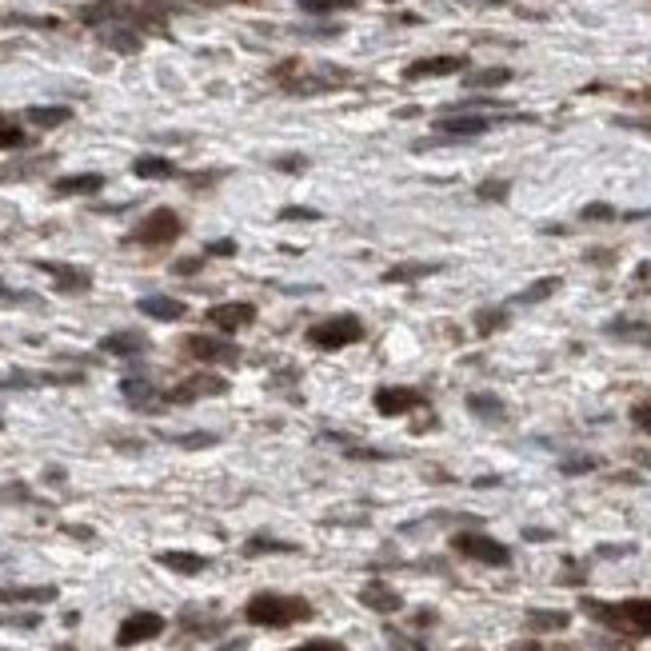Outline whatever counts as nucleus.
I'll return each mask as SVG.
<instances>
[{
    "label": "nucleus",
    "instance_id": "f257e3e1",
    "mask_svg": "<svg viewBox=\"0 0 651 651\" xmlns=\"http://www.w3.org/2000/svg\"><path fill=\"white\" fill-rule=\"evenodd\" d=\"M312 603L304 595H284V592H256L248 603H244V619L252 627H292V624H304L312 619Z\"/></svg>",
    "mask_w": 651,
    "mask_h": 651
},
{
    "label": "nucleus",
    "instance_id": "f03ea898",
    "mask_svg": "<svg viewBox=\"0 0 651 651\" xmlns=\"http://www.w3.org/2000/svg\"><path fill=\"white\" fill-rule=\"evenodd\" d=\"M579 608H584L592 619H600V624L616 627V631L651 635V600H624V603H595V600H584Z\"/></svg>",
    "mask_w": 651,
    "mask_h": 651
},
{
    "label": "nucleus",
    "instance_id": "7ed1b4c3",
    "mask_svg": "<svg viewBox=\"0 0 651 651\" xmlns=\"http://www.w3.org/2000/svg\"><path fill=\"white\" fill-rule=\"evenodd\" d=\"M180 232H184V220L172 208H156L132 228L124 244H132V248H164V244H176Z\"/></svg>",
    "mask_w": 651,
    "mask_h": 651
},
{
    "label": "nucleus",
    "instance_id": "20e7f679",
    "mask_svg": "<svg viewBox=\"0 0 651 651\" xmlns=\"http://www.w3.org/2000/svg\"><path fill=\"white\" fill-rule=\"evenodd\" d=\"M364 340V324L360 316L344 312V316H328V320L312 324L308 328V344L320 348V352H340V348H352Z\"/></svg>",
    "mask_w": 651,
    "mask_h": 651
},
{
    "label": "nucleus",
    "instance_id": "39448f33",
    "mask_svg": "<svg viewBox=\"0 0 651 651\" xmlns=\"http://www.w3.org/2000/svg\"><path fill=\"white\" fill-rule=\"evenodd\" d=\"M451 547L475 563H488V568H507V563H512V552H507L499 539L483 536V531H456V536H451Z\"/></svg>",
    "mask_w": 651,
    "mask_h": 651
},
{
    "label": "nucleus",
    "instance_id": "423d86ee",
    "mask_svg": "<svg viewBox=\"0 0 651 651\" xmlns=\"http://www.w3.org/2000/svg\"><path fill=\"white\" fill-rule=\"evenodd\" d=\"M164 627H169V624H164L161 611H132V616L116 627V647H137V643L161 639Z\"/></svg>",
    "mask_w": 651,
    "mask_h": 651
},
{
    "label": "nucleus",
    "instance_id": "0eeeda50",
    "mask_svg": "<svg viewBox=\"0 0 651 651\" xmlns=\"http://www.w3.org/2000/svg\"><path fill=\"white\" fill-rule=\"evenodd\" d=\"M184 352L200 364H224V368L240 364V348L232 340H216V336H184Z\"/></svg>",
    "mask_w": 651,
    "mask_h": 651
},
{
    "label": "nucleus",
    "instance_id": "6e6552de",
    "mask_svg": "<svg viewBox=\"0 0 651 651\" xmlns=\"http://www.w3.org/2000/svg\"><path fill=\"white\" fill-rule=\"evenodd\" d=\"M224 392H228L224 376L196 372V376H188L184 384H176L172 392H164V404H196V400H204V396H224Z\"/></svg>",
    "mask_w": 651,
    "mask_h": 651
},
{
    "label": "nucleus",
    "instance_id": "1a4fd4ad",
    "mask_svg": "<svg viewBox=\"0 0 651 651\" xmlns=\"http://www.w3.org/2000/svg\"><path fill=\"white\" fill-rule=\"evenodd\" d=\"M427 408L424 392H416V388H400V384H388L376 392V412L380 416H412V412Z\"/></svg>",
    "mask_w": 651,
    "mask_h": 651
},
{
    "label": "nucleus",
    "instance_id": "9d476101",
    "mask_svg": "<svg viewBox=\"0 0 651 651\" xmlns=\"http://www.w3.org/2000/svg\"><path fill=\"white\" fill-rule=\"evenodd\" d=\"M204 320H208L212 328H220V332H240V328H248V324L256 320V304H248V300H228V304L208 308Z\"/></svg>",
    "mask_w": 651,
    "mask_h": 651
},
{
    "label": "nucleus",
    "instance_id": "9b49d317",
    "mask_svg": "<svg viewBox=\"0 0 651 651\" xmlns=\"http://www.w3.org/2000/svg\"><path fill=\"white\" fill-rule=\"evenodd\" d=\"M36 268H41V272H49L52 284H57L60 292H68V296H76V292H89V288H92V272H89V268L65 264V260H36Z\"/></svg>",
    "mask_w": 651,
    "mask_h": 651
},
{
    "label": "nucleus",
    "instance_id": "f8f14e48",
    "mask_svg": "<svg viewBox=\"0 0 651 651\" xmlns=\"http://www.w3.org/2000/svg\"><path fill=\"white\" fill-rule=\"evenodd\" d=\"M360 603L372 611H380V616H392V611L404 608V595L396 592V587H388L384 579H372V584L360 587Z\"/></svg>",
    "mask_w": 651,
    "mask_h": 651
},
{
    "label": "nucleus",
    "instance_id": "ddd939ff",
    "mask_svg": "<svg viewBox=\"0 0 651 651\" xmlns=\"http://www.w3.org/2000/svg\"><path fill=\"white\" fill-rule=\"evenodd\" d=\"M121 396L132 404V408H140V412H156L164 404V396L153 388V380H145V376H124L121 380Z\"/></svg>",
    "mask_w": 651,
    "mask_h": 651
},
{
    "label": "nucleus",
    "instance_id": "4468645a",
    "mask_svg": "<svg viewBox=\"0 0 651 651\" xmlns=\"http://www.w3.org/2000/svg\"><path fill=\"white\" fill-rule=\"evenodd\" d=\"M491 124H496L491 116H443V121H435V132H443L451 140H472V137H483Z\"/></svg>",
    "mask_w": 651,
    "mask_h": 651
},
{
    "label": "nucleus",
    "instance_id": "2eb2a0df",
    "mask_svg": "<svg viewBox=\"0 0 651 651\" xmlns=\"http://www.w3.org/2000/svg\"><path fill=\"white\" fill-rule=\"evenodd\" d=\"M467 60L464 57H424L416 65L404 68V81H424V76H451V73H464Z\"/></svg>",
    "mask_w": 651,
    "mask_h": 651
},
{
    "label": "nucleus",
    "instance_id": "dca6fc26",
    "mask_svg": "<svg viewBox=\"0 0 651 651\" xmlns=\"http://www.w3.org/2000/svg\"><path fill=\"white\" fill-rule=\"evenodd\" d=\"M137 308L148 320H161V324H176L188 316V304L176 296H145V300H137Z\"/></svg>",
    "mask_w": 651,
    "mask_h": 651
},
{
    "label": "nucleus",
    "instance_id": "f3484780",
    "mask_svg": "<svg viewBox=\"0 0 651 651\" xmlns=\"http://www.w3.org/2000/svg\"><path fill=\"white\" fill-rule=\"evenodd\" d=\"M156 563L169 571H176V576H200V571H208V555H196V552H161L156 555Z\"/></svg>",
    "mask_w": 651,
    "mask_h": 651
},
{
    "label": "nucleus",
    "instance_id": "a211bd4d",
    "mask_svg": "<svg viewBox=\"0 0 651 651\" xmlns=\"http://www.w3.org/2000/svg\"><path fill=\"white\" fill-rule=\"evenodd\" d=\"M100 352H108V356H121V360H129V356L148 352V340L140 336V332H113V336H105V340H100Z\"/></svg>",
    "mask_w": 651,
    "mask_h": 651
},
{
    "label": "nucleus",
    "instance_id": "6ab92c4d",
    "mask_svg": "<svg viewBox=\"0 0 651 651\" xmlns=\"http://www.w3.org/2000/svg\"><path fill=\"white\" fill-rule=\"evenodd\" d=\"M100 188H105V176H100V172H81V176H60L57 184H52V192L57 196H97Z\"/></svg>",
    "mask_w": 651,
    "mask_h": 651
},
{
    "label": "nucleus",
    "instance_id": "aec40b11",
    "mask_svg": "<svg viewBox=\"0 0 651 651\" xmlns=\"http://www.w3.org/2000/svg\"><path fill=\"white\" fill-rule=\"evenodd\" d=\"M467 412L480 420H488V424H499V420H507V408L499 396H488V392H472L467 396Z\"/></svg>",
    "mask_w": 651,
    "mask_h": 651
},
{
    "label": "nucleus",
    "instance_id": "412c9836",
    "mask_svg": "<svg viewBox=\"0 0 651 651\" xmlns=\"http://www.w3.org/2000/svg\"><path fill=\"white\" fill-rule=\"evenodd\" d=\"M57 587L44 584V587H0V603H52L57 600Z\"/></svg>",
    "mask_w": 651,
    "mask_h": 651
},
{
    "label": "nucleus",
    "instance_id": "4be33fe9",
    "mask_svg": "<svg viewBox=\"0 0 651 651\" xmlns=\"http://www.w3.org/2000/svg\"><path fill=\"white\" fill-rule=\"evenodd\" d=\"M132 172H137L140 180H169V176H176V164L164 161V156H137V161H132Z\"/></svg>",
    "mask_w": 651,
    "mask_h": 651
},
{
    "label": "nucleus",
    "instance_id": "5701e85b",
    "mask_svg": "<svg viewBox=\"0 0 651 651\" xmlns=\"http://www.w3.org/2000/svg\"><path fill=\"white\" fill-rule=\"evenodd\" d=\"M440 268L443 264H396L384 272V280L388 284H416V280H424V276H435Z\"/></svg>",
    "mask_w": 651,
    "mask_h": 651
},
{
    "label": "nucleus",
    "instance_id": "b1692460",
    "mask_svg": "<svg viewBox=\"0 0 651 651\" xmlns=\"http://www.w3.org/2000/svg\"><path fill=\"white\" fill-rule=\"evenodd\" d=\"M268 552H284V555H292V552H300L296 544H288V539H272V536H252L248 544H244V555H268Z\"/></svg>",
    "mask_w": 651,
    "mask_h": 651
},
{
    "label": "nucleus",
    "instance_id": "393cba45",
    "mask_svg": "<svg viewBox=\"0 0 651 651\" xmlns=\"http://www.w3.org/2000/svg\"><path fill=\"white\" fill-rule=\"evenodd\" d=\"M555 292H560V280H555V276H547V280H536V284H528V288H523L520 296L512 300V304H539V300L555 296Z\"/></svg>",
    "mask_w": 651,
    "mask_h": 651
},
{
    "label": "nucleus",
    "instance_id": "a878e982",
    "mask_svg": "<svg viewBox=\"0 0 651 651\" xmlns=\"http://www.w3.org/2000/svg\"><path fill=\"white\" fill-rule=\"evenodd\" d=\"M528 627L531 631H560V627H568V616L563 611H528Z\"/></svg>",
    "mask_w": 651,
    "mask_h": 651
},
{
    "label": "nucleus",
    "instance_id": "bb28decb",
    "mask_svg": "<svg viewBox=\"0 0 651 651\" xmlns=\"http://www.w3.org/2000/svg\"><path fill=\"white\" fill-rule=\"evenodd\" d=\"M504 324H507L504 308H480V312H475V332H480V336H491V332L504 328Z\"/></svg>",
    "mask_w": 651,
    "mask_h": 651
},
{
    "label": "nucleus",
    "instance_id": "cd10ccee",
    "mask_svg": "<svg viewBox=\"0 0 651 651\" xmlns=\"http://www.w3.org/2000/svg\"><path fill=\"white\" fill-rule=\"evenodd\" d=\"M68 108H28V121L36 124V129H57V124L68 121Z\"/></svg>",
    "mask_w": 651,
    "mask_h": 651
},
{
    "label": "nucleus",
    "instance_id": "c85d7f7f",
    "mask_svg": "<svg viewBox=\"0 0 651 651\" xmlns=\"http://www.w3.org/2000/svg\"><path fill=\"white\" fill-rule=\"evenodd\" d=\"M504 81H512V73H507V68H483V73L467 76V84H472V89H496V84H504Z\"/></svg>",
    "mask_w": 651,
    "mask_h": 651
},
{
    "label": "nucleus",
    "instance_id": "c756f323",
    "mask_svg": "<svg viewBox=\"0 0 651 651\" xmlns=\"http://www.w3.org/2000/svg\"><path fill=\"white\" fill-rule=\"evenodd\" d=\"M356 0H300V9L304 12H316V17H324V12H336V9H352Z\"/></svg>",
    "mask_w": 651,
    "mask_h": 651
},
{
    "label": "nucleus",
    "instance_id": "7c9ffc66",
    "mask_svg": "<svg viewBox=\"0 0 651 651\" xmlns=\"http://www.w3.org/2000/svg\"><path fill=\"white\" fill-rule=\"evenodd\" d=\"M169 440L180 443V448H212L220 435L216 432H188V435H169Z\"/></svg>",
    "mask_w": 651,
    "mask_h": 651
},
{
    "label": "nucleus",
    "instance_id": "2f4dec72",
    "mask_svg": "<svg viewBox=\"0 0 651 651\" xmlns=\"http://www.w3.org/2000/svg\"><path fill=\"white\" fill-rule=\"evenodd\" d=\"M0 148H25V132L17 129V124H9V121H0Z\"/></svg>",
    "mask_w": 651,
    "mask_h": 651
},
{
    "label": "nucleus",
    "instance_id": "473e14b6",
    "mask_svg": "<svg viewBox=\"0 0 651 651\" xmlns=\"http://www.w3.org/2000/svg\"><path fill=\"white\" fill-rule=\"evenodd\" d=\"M507 188H512V184H507V180H488V184H480V188H475V196H480V200H504V196H507Z\"/></svg>",
    "mask_w": 651,
    "mask_h": 651
},
{
    "label": "nucleus",
    "instance_id": "72a5a7b5",
    "mask_svg": "<svg viewBox=\"0 0 651 651\" xmlns=\"http://www.w3.org/2000/svg\"><path fill=\"white\" fill-rule=\"evenodd\" d=\"M0 300H9V304H36L33 292H20V288H9V284L0 280Z\"/></svg>",
    "mask_w": 651,
    "mask_h": 651
},
{
    "label": "nucleus",
    "instance_id": "f704fd0d",
    "mask_svg": "<svg viewBox=\"0 0 651 651\" xmlns=\"http://www.w3.org/2000/svg\"><path fill=\"white\" fill-rule=\"evenodd\" d=\"M292 651H348L340 639H308V643H300V647H292Z\"/></svg>",
    "mask_w": 651,
    "mask_h": 651
},
{
    "label": "nucleus",
    "instance_id": "c9c22d12",
    "mask_svg": "<svg viewBox=\"0 0 651 651\" xmlns=\"http://www.w3.org/2000/svg\"><path fill=\"white\" fill-rule=\"evenodd\" d=\"M204 260H208V256H188V260H176V264H172V272H176V276H192V272H200V268H204Z\"/></svg>",
    "mask_w": 651,
    "mask_h": 651
},
{
    "label": "nucleus",
    "instance_id": "e433bc0d",
    "mask_svg": "<svg viewBox=\"0 0 651 651\" xmlns=\"http://www.w3.org/2000/svg\"><path fill=\"white\" fill-rule=\"evenodd\" d=\"M631 420H635V427H639V432L651 435V404H635V408H631Z\"/></svg>",
    "mask_w": 651,
    "mask_h": 651
},
{
    "label": "nucleus",
    "instance_id": "4c0bfd02",
    "mask_svg": "<svg viewBox=\"0 0 651 651\" xmlns=\"http://www.w3.org/2000/svg\"><path fill=\"white\" fill-rule=\"evenodd\" d=\"M579 216L584 220H616V208H608V204H587Z\"/></svg>",
    "mask_w": 651,
    "mask_h": 651
},
{
    "label": "nucleus",
    "instance_id": "58836bf2",
    "mask_svg": "<svg viewBox=\"0 0 651 651\" xmlns=\"http://www.w3.org/2000/svg\"><path fill=\"white\" fill-rule=\"evenodd\" d=\"M204 256H236V240H212Z\"/></svg>",
    "mask_w": 651,
    "mask_h": 651
},
{
    "label": "nucleus",
    "instance_id": "ea45409f",
    "mask_svg": "<svg viewBox=\"0 0 651 651\" xmlns=\"http://www.w3.org/2000/svg\"><path fill=\"white\" fill-rule=\"evenodd\" d=\"M0 624H4V627H25V631H28V627H41V616H4Z\"/></svg>",
    "mask_w": 651,
    "mask_h": 651
},
{
    "label": "nucleus",
    "instance_id": "a19ab883",
    "mask_svg": "<svg viewBox=\"0 0 651 651\" xmlns=\"http://www.w3.org/2000/svg\"><path fill=\"white\" fill-rule=\"evenodd\" d=\"M280 220H320V212L316 208H284Z\"/></svg>",
    "mask_w": 651,
    "mask_h": 651
},
{
    "label": "nucleus",
    "instance_id": "79ce46f5",
    "mask_svg": "<svg viewBox=\"0 0 651 651\" xmlns=\"http://www.w3.org/2000/svg\"><path fill=\"white\" fill-rule=\"evenodd\" d=\"M592 467H595V459H568V464H563V472L579 475V472H592Z\"/></svg>",
    "mask_w": 651,
    "mask_h": 651
},
{
    "label": "nucleus",
    "instance_id": "37998d69",
    "mask_svg": "<svg viewBox=\"0 0 651 651\" xmlns=\"http://www.w3.org/2000/svg\"><path fill=\"white\" fill-rule=\"evenodd\" d=\"M304 156H284V161H276V169H288V172H296V169H304Z\"/></svg>",
    "mask_w": 651,
    "mask_h": 651
},
{
    "label": "nucleus",
    "instance_id": "c03bdc74",
    "mask_svg": "<svg viewBox=\"0 0 651 651\" xmlns=\"http://www.w3.org/2000/svg\"><path fill=\"white\" fill-rule=\"evenodd\" d=\"M0 121H4V116H0Z\"/></svg>",
    "mask_w": 651,
    "mask_h": 651
},
{
    "label": "nucleus",
    "instance_id": "a18cd8bd",
    "mask_svg": "<svg viewBox=\"0 0 651 651\" xmlns=\"http://www.w3.org/2000/svg\"><path fill=\"white\" fill-rule=\"evenodd\" d=\"M0 427H4V424H0Z\"/></svg>",
    "mask_w": 651,
    "mask_h": 651
}]
</instances>
